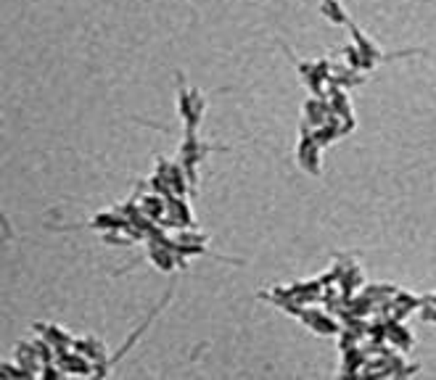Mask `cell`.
I'll return each instance as SVG.
<instances>
[{
	"mask_svg": "<svg viewBox=\"0 0 436 380\" xmlns=\"http://www.w3.org/2000/svg\"><path fill=\"white\" fill-rule=\"evenodd\" d=\"M322 13L331 19V22H346V13L341 11V6L336 0H325L322 3Z\"/></svg>",
	"mask_w": 436,
	"mask_h": 380,
	"instance_id": "cell-1",
	"label": "cell"
}]
</instances>
